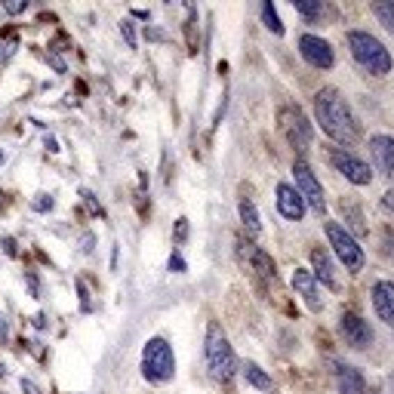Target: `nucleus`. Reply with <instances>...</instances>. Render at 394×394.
Listing matches in <instances>:
<instances>
[{"label": "nucleus", "mask_w": 394, "mask_h": 394, "mask_svg": "<svg viewBox=\"0 0 394 394\" xmlns=\"http://www.w3.org/2000/svg\"><path fill=\"white\" fill-rule=\"evenodd\" d=\"M314 117H318L320 130H324L329 139L342 142V145H351V142L361 139V124L351 114L348 102L342 99L339 90L327 87L314 96Z\"/></svg>", "instance_id": "nucleus-1"}, {"label": "nucleus", "mask_w": 394, "mask_h": 394, "mask_svg": "<svg viewBox=\"0 0 394 394\" xmlns=\"http://www.w3.org/2000/svg\"><path fill=\"white\" fill-rule=\"evenodd\" d=\"M204 357H206V370H210V376L216 379V382H231L234 379V372H238V357H234L225 329H222L216 320H210V327H206Z\"/></svg>", "instance_id": "nucleus-2"}, {"label": "nucleus", "mask_w": 394, "mask_h": 394, "mask_svg": "<svg viewBox=\"0 0 394 394\" xmlns=\"http://www.w3.org/2000/svg\"><path fill=\"white\" fill-rule=\"evenodd\" d=\"M348 49L354 56V62L372 77H385L394 68L391 53L379 38H372L370 31H348Z\"/></svg>", "instance_id": "nucleus-3"}, {"label": "nucleus", "mask_w": 394, "mask_h": 394, "mask_svg": "<svg viewBox=\"0 0 394 394\" xmlns=\"http://www.w3.org/2000/svg\"><path fill=\"white\" fill-rule=\"evenodd\" d=\"M142 376L154 385H163L176 376V354H173V345L161 336L145 342L142 348Z\"/></svg>", "instance_id": "nucleus-4"}, {"label": "nucleus", "mask_w": 394, "mask_h": 394, "mask_svg": "<svg viewBox=\"0 0 394 394\" xmlns=\"http://www.w3.org/2000/svg\"><path fill=\"white\" fill-rule=\"evenodd\" d=\"M327 240H329V247H333V253L339 256V262L345 265V271H351V274L363 271L367 253H363L361 243L348 234V228H342L339 222H327Z\"/></svg>", "instance_id": "nucleus-5"}, {"label": "nucleus", "mask_w": 394, "mask_h": 394, "mask_svg": "<svg viewBox=\"0 0 394 394\" xmlns=\"http://www.w3.org/2000/svg\"><path fill=\"white\" fill-rule=\"evenodd\" d=\"M293 176H296V191L302 195V200L308 206H311L318 216H324L327 213V200H324V188H320L318 176H314V170L308 167L302 157H296V163H293Z\"/></svg>", "instance_id": "nucleus-6"}, {"label": "nucleus", "mask_w": 394, "mask_h": 394, "mask_svg": "<svg viewBox=\"0 0 394 394\" xmlns=\"http://www.w3.org/2000/svg\"><path fill=\"white\" fill-rule=\"evenodd\" d=\"M277 120H281V130L286 136V142H290L293 148H308L314 139V130L311 124H308V117L302 114V108H296V105H284L281 114H277Z\"/></svg>", "instance_id": "nucleus-7"}, {"label": "nucleus", "mask_w": 394, "mask_h": 394, "mask_svg": "<svg viewBox=\"0 0 394 394\" xmlns=\"http://www.w3.org/2000/svg\"><path fill=\"white\" fill-rule=\"evenodd\" d=\"M327 157H329V163H333L336 173H342L351 185H361V188H363V185L372 182L370 167L361 161V157H354L351 151H345V148H329Z\"/></svg>", "instance_id": "nucleus-8"}, {"label": "nucleus", "mask_w": 394, "mask_h": 394, "mask_svg": "<svg viewBox=\"0 0 394 394\" xmlns=\"http://www.w3.org/2000/svg\"><path fill=\"white\" fill-rule=\"evenodd\" d=\"M299 53H302V59L311 68L329 71L336 65V53H333V47H329V40L318 38V34H302V38H299Z\"/></svg>", "instance_id": "nucleus-9"}, {"label": "nucleus", "mask_w": 394, "mask_h": 394, "mask_svg": "<svg viewBox=\"0 0 394 394\" xmlns=\"http://www.w3.org/2000/svg\"><path fill=\"white\" fill-rule=\"evenodd\" d=\"M238 253H240V259L256 271V274L265 277V281H274V277H277V265H274V259H271V256L265 253L262 247H256L253 240L238 238Z\"/></svg>", "instance_id": "nucleus-10"}, {"label": "nucleus", "mask_w": 394, "mask_h": 394, "mask_svg": "<svg viewBox=\"0 0 394 394\" xmlns=\"http://www.w3.org/2000/svg\"><path fill=\"white\" fill-rule=\"evenodd\" d=\"M339 333L351 348H370L372 345V329L370 320H363L357 311H345L339 318Z\"/></svg>", "instance_id": "nucleus-11"}, {"label": "nucleus", "mask_w": 394, "mask_h": 394, "mask_svg": "<svg viewBox=\"0 0 394 394\" xmlns=\"http://www.w3.org/2000/svg\"><path fill=\"white\" fill-rule=\"evenodd\" d=\"M277 213H281L284 219H290V222H302V216H305L302 195H299L293 185H286V182L277 185Z\"/></svg>", "instance_id": "nucleus-12"}, {"label": "nucleus", "mask_w": 394, "mask_h": 394, "mask_svg": "<svg viewBox=\"0 0 394 394\" xmlns=\"http://www.w3.org/2000/svg\"><path fill=\"white\" fill-rule=\"evenodd\" d=\"M372 308H376L379 320L394 327V284L391 281H376L372 284Z\"/></svg>", "instance_id": "nucleus-13"}, {"label": "nucleus", "mask_w": 394, "mask_h": 394, "mask_svg": "<svg viewBox=\"0 0 394 394\" xmlns=\"http://www.w3.org/2000/svg\"><path fill=\"white\" fill-rule=\"evenodd\" d=\"M370 154H372V163L379 167V173L382 176L394 173V139L391 136H372L370 139Z\"/></svg>", "instance_id": "nucleus-14"}, {"label": "nucleus", "mask_w": 394, "mask_h": 394, "mask_svg": "<svg viewBox=\"0 0 394 394\" xmlns=\"http://www.w3.org/2000/svg\"><path fill=\"white\" fill-rule=\"evenodd\" d=\"M311 265H314V281H320L324 286H329V290H339V277H336V265L333 259H329V253L327 249H320V247H314L311 249Z\"/></svg>", "instance_id": "nucleus-15"}, {"label": "nucleus", "mask_w": 394, "mask_h": 394, "mask_svg": "<svg viewBox=\"0 0 394 394\" xmlns=\"http://www.w3.org/2000/svg\"><path fill=\"white\" fill-rule=\"evenodd\" d=\"M336 372V385H339V394H367V382H363L361 370L348 367V363H333Z\"/></svg>", "instance_id": "nucleus-16"}, {"label": "nucleus", "mask_w": 394, "mask_h": 394, "mask_svg": "<svg viewBox=\"0 0 394 394\" xmlns=\"http://www.w3.org/2000/svg\"><path fill=\"white\" fill-rule=\"evenodd\" d=\"M293 286L302 293V299L308 302L311 311H320V308H324V302H320V293H318V281H314L311 271H305V268L293 271Z\"/></svg>", "instance_id": "nucleus-17"}, {"label": "nucleus", "mask_w": 394, "mask_h": 394, "mask_svg": "<svg viewBox=\"0 0 394 394\" xmlns=\"http://www.w3.org/2000/svg\"><path fill=\"white\" fill-rule=\"evenodd\" d=\"M240 372H243V379H247L253 388H259V391H274V382H271V376L259 367V363L247 361V363L240 367Z\"/></svg>", "instance_id": "nucleus-18"}, {"label": "nucleus", "mask_w": 394, "mask_h": 394, "mask_svg": "<svg viewBox=\"0 0 394 394\" xmlns=\"http://www.w3.org/2000/svg\"><path fill=\"white\" fill-rule=\"evenodd\" d=\"M339 210H342V216H345V222H348V228H351V238H363V234H367V225H363V213L357 210L354 204H351V200H339Z\"/></svg>", "instance_id": "nucleus-19"}, {"label": "nucleus", "mask_w": 394, "mask_h": 394, "mask_svg": "<svg viewBox=\"0 0 394 394\" xmlns=\"http://www.w3.org/2000/svg\"><path fill=\"white\" fill-rule=\"evenodd\" d=\"M238 210H240V222H243V228H247V234H259L262 231V219H259V213H256V204L253 200H247V197H240V204H238Z\"/></svg>", "instance_id": "nucleus-20"}, {"label": "nucleus", "mask_w": 394, "mask_h": 394, "mask_svg": "<svg viewBox=\"0 0 394 394\" xmlns=\"http://www.w3.org/2000/svg\"><path fill=\"white\" fill-rule=\"evenodd\" d=\"M262 22H265V28H268L271 34H277V38L284 34V22H281V16H277V6L271 3V0H265V3H262Z\"/></svg>", "instance_id": "nucleus-21"}, {"label": "nucleus", "mask_w": 394, "mask_h": 394, "mask_svg": "<svg viewBox=\"0 0 394 394\" xmlns=\"http://www.w3.org/2000/svg\"><path fill=\"white\" fill-rule=\"evenodd\" d=\"M372 16H376L379 22L394 34V3L391 0H379V3H372Z\"/></svg>", "instance_id": "nucleus-22"}, {"label": "nucleus", "mask_w": 394, "mask_h": 394, "mask_svg": "<svg viewBox=\"0 0 394 394\" xmlns=\"http://www.w3.org/2000/svg\"><path fill=\"white\" fill-rule=\"evenodd\" d=\"M293 10H296L299 16L305 19V22H314V19L320 16V10H324V6H320V0H314V3H308V0H293Z\"/></svg>", "instance_id": "nucleus-23"}, {"label": "nucleus", "mask_w": 394, "mask_h": 394, "mask_svg": "<svg viewBox=\"0 0 394 394\" xmlns=\"http://www.w3.org/2000/svg\"><path fill=\"white\" fill-rule=\"evenodd\" d=\"M185 38H188V53H197V13L191 10L188 22H185Z\"/></svg>", "instance_id": "nucleus-24"}, {"label": "nucleus", "mask_w": 394, "mask_h": 394, "mask_svg": "<svg viewBox=\"0 0 394 394\" xmlns=\"http://www.w3.org/2000/svg\"><path fill=\"white\" fill-rule=\"evenodd\" d=\"M25 284H28V290H31V296H34V299L44 296V290H40V277H38V271L28 268V271H25Z\"/></svg>", "instance_id": "nucleus-25"}, {"label": "nucleus", "mask_w": 394, "mask_h": 394, "mask_svg": "<svg viewBox=\"0 0 394 394\" xmlns=\"http://www.w3.org/2000/svg\"><path fill=\"white\" fill-rule=\"evenodd\" d=\"M53 206H56V200L49 197V195H38V197L31 200V210H34V213H49Z\"/></svg>", "instance_id": "nucleus-26"}, {"label": "nucleus", "mask_w": 394, "mask_h": 394, "mask_svg": "<svg viewBox=\"0 0 394 394\" xmlns=\"http://www.w3.org/2000/svg\"><path fill=\"white\" fill-rule=\"evenodd\" d=\"M120 34H124L126 47H130V49H136V44H139V40H136V28H133V22H130V19H124V22H120Z\"/></svg>", "instance_id": "nucleus-27"}, {"label": "nucleus", "mask_w": 394, "mask_h": 394, "mask_svg": "<svg viewBox=\"0 0 394 394\" xmlns=\"http://www.w3.org/2000/svg\"><path fill=\"white\" fill-rule=\"evenodd\" d=\"M170 271H176V274H185V271H188V265H185L179 249H173V256H170Z\"/></svg>", "instance_id": "nucleus-28"}, {"label": "nucleus", "mask_w": 394, "mask_h": 394, "mask_svg": "<svg viewBox=\"0 0 394 394\" xmlns=\"http://www.w3.org/2000/svg\"><path fill=\"white\" fill-rule=\"evenodd\" d=\"M3 10L10 13V16H19V13H25V10H28V0H6Z\"/></svg>", "instance_id": "nucleus-29"}, {"label": "nucleus", "mask_w": 394, "mask_h": 394, "mask_svg": "<svg viewBox=\"0 0 394 394\" xmlns=\"http://www.w3.org/2000/svg\"><path fill=\"white\" fill-rule=\"evenodd\" d=\"M47 62H49V65L56 68V74H68V65H65V62L59 59V56L53 53V49H49V53H47Z\"/></svg>", "instance_id": "nucleus-30"}, {"label": "nucleus", "mask_w": 394, "mask_h": 394, "mask_svg": "<svg viewBox=\"0 0 394 394\" xmlns=\"http://www.w3.org/2000/svg\"><path fill=\"white\" fill-rule=\"evenodd\" d=\"M77 293H81V308L83 311H92V302H90V290L83 281H77Z\"/></svg>", "instance_id": "nucleus-31"}, {"label": "nucleus", "mask_w": 394, "mask_h": 394, "mask_svg": "<svg viewBox=\"0 0 394 394\" xmlns=\"http://www.w3.org/2000/svg\"><path fill=\"white\" fill-rule=\"evenodd\" d=\"M188 238V219H176V243H185Z\"/></svg>", "instance_id": "nucleus-32"}, {"label": "nucleus", "mask_w": 394, "mask_h": 394, "mask_svg": "<svg viewBox=\"0 0 394 394\" xmlns=\"http://www.w3.org/2000/svg\"><path fill=\"white\" fill-rule=\"evenodd\" d=\"M0 247H3V253L10 256V259H16V256H19V249H16V240H13V238H3V240H0Z\"/></svg>", "instance_id": "nucleus-33"}, {"label": "nucleus", "mask_w": 394, "mask_h": 394, "mask_svg": "<svg viewBox=\"0 0 394 394\" xmlns=\"http://www.w3.org/2000/svg\"><path fill=\"white\" fill-rule=\"evenodd\" d=\"M382 210L388 213V216H394V191H385L382 195Z\"/></svg>", "instance_id": "nucleus-34"}, {"label": "nucleus", "mask_w": 394, "mask_h": 394, "mask_svg": "<svg viewBox=\"0 0 394 394\" xmlns=\"http://www.w3.org/2000/svg\"><path fill=\"white\" fill-rule=\"evenodd\" d=\"M81 197H83V200H87V206H90V210H92V213H99V216H102V206H99V204H96V197H92V195H90V191H87V188H83V191H81Z\"/></svg>", "instance_id": "nucleus-35"}, {"label": "nucleus", "mask_w": 394, "mask_h": 394, "mask_svg": "<svg viewBox=\"0 0 394 394\" xmlns=\"http://www.w3.org/2000/svg\"><path fill=\"white\" fill-rule=\"evenodd\" d=\"M22 391H25V394H44V388H40V385H34L31 379H25V376H22Z\"/></svg>", "instance_id": "nucleus-36"}, {"label": "nucleus", "mask_w": 394, "mask_h": 394, "mask_svg": "<svg viewBox=\"0 0 394 394\" xmlns=\"http://www.w3.org/2000/svg\"><path fill=\"white\" fill-rule=\"evenodd\" d=\"M13 49H16V44H0V62H6L13 56Z\"/></svg>", "instance_id": "nucleus-37"}, {"label": "nucleus", "mask_w": 394, "mask_h": 394, "mask_svg": "<svg viewBox=\"0 0 394 394\" xmlns=\"http://www.w3.org/2000/svg\"><path fill=\"white\" fill-rule=\"evenodd\" d=\"M81 253H92V234H83L81 238Z\"/></svg>", "instance_id": "nucleus-38"}, {"label": "nucleus", "mask_w": 394, "mask_h": 394, "mask_svg": "<svg viewBox=\"0 0 394 394\" xmlns=\"http://www.w3.org/2000/svg\"><path fill=\"white\" fill-rule=\"evenodd\" d=\"M145 38H151V40H163L167 34L163 31H157V28H145Z\"/></svg>", "instance_id": "nucleus-39"}, {"label": "nucleus", "mask_w": 394, "mask_h": 394, "mask_svg": "<svg viewBox=\"0 0 394 394\" xmlns=\"http://www.w3.org/2000/svg\"><path fill=\"white\" fill-rule=\"evenodd\" d=\"M6 336H10V327H6V318H3V314H0V342H3Z\"/></svg>", "instance_id": "nucleus-40"}, {"label": "nucleus", "mask_w": 394, "mask_h": 394, "mask_svg": "<svg viewBox=\"0 0 394 394\" xmlns=\"http://www.w3.org/2000/svg\"><path fill=\"white\" fill-rule=\"evenodd\" d=\"M34 327H40V329L47 327V318H44V314H38V318H34Z\"/></svg>", "instance_id": "nucleus-41"}, {"label": "nucleus", "mask_w": 394, "mask_h": 394, "mask_svg": "<svg viewBox=\"0 0 394 394\" xmlns=\"http://www.w3.org/2000/svg\"><path fill=\"white\" fill-rule=\"evenodd\" d=\"M3 161H6V154H3V151H0V167H3Z\"/></svg>", "instance_id": "nucleus-42"}, {"label": "nucleus", "mask_w": 394, "mask_h": 394, "mask_svg": "<svg viewBox=\"0 0 394 394\" xmlns=\"http://www.w3.org/2000/svg\"><path fill=\"white\" fill-rule=\"evenodd\" d=\"M0 204H3V191H0Z\"/></svg>", "instance_id": "nucleus-43"}, {"label": "nucleus", "mask_w": 394, "mask_h": 394, "mask_svg": "<svg viewBox=\"0 0 394 394\" xmlns=\"http://www.w3.org/2000/svg\"><path fill=\"white\" fill-rule=\"evenodd\" d=\"M391 391H394V379H391Z\"/></svg>", "instance_id": "nucleus-44"}, {"label": "nucleus", "mask_w": 394, "mask_h": 394, "mask_svg": "<svg viewBox=\"0 0 394 394\" xmlns=\"http://www.w3.org/2000/svg\"><path fill=\"white\" fill-rule=\"evenodd\" d=\"M0 376H3V367H0Z\"/></svg>", "instance_id": "nucleus-45"}]
</instances>
